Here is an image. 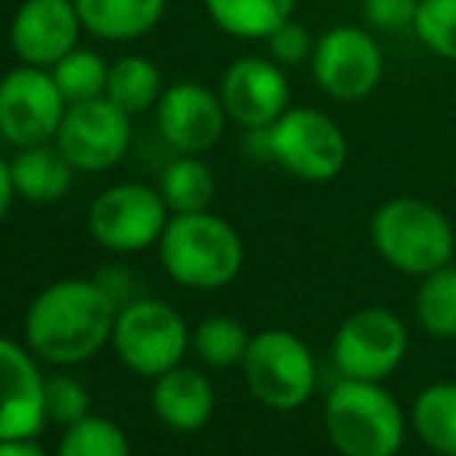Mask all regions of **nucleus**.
<instances>
[{
  "mask_svg": "<svg viewBox=\"0 0 456 456\" xmlns=\"http://www.w3.org/2000/svg\"><path fill=\"white\" fill-rule=\"evenodd\" d=\"M118 305L94 280H60L28 307L25 338L41 361L69 366L94 357L112 342Z\"/></svg>",
  "mask_w": 456,
  "mask_h": 456,
  "instance_id": "obj_1",
  "label": "nucleus"
},
{
  "mask_svg": "<svg viewBox=\"0 0 456 456\" xmlns=\"http://www.w3.org/2000/svg\"><path fill=\"white\" fill-rule=\"evenodd\" d=\"M370 240L376 255L403 276H419L453 265L456 227L453 221L419 196H395L370 217Z\"/></svg>",
  "mask_w": 456,
  "mask_h": 456,
  "instance_id": "obj_2",
  "label": "nucleus"
},
{
  "mask_svg": "<svg viewBox=\"0 0 456 456\" xmlns=\"http://www.w3.org/2000/svg\"><path fill=\"white\" fill-rule=\"evenodd\" d=\"M323 428L338 456H397L410 416L382 382L338 376L323 403Z\"/></svg>",
  "mask_w": 456,
  "mask_h": 456,
  "instance_id": "obj_3",
  "label": "nucleus"
},
{
  "mask_svg": "<svg viewBox=\"0 0 456 456\" xmlns=\"http://www.w3.org/2000/svg\"><path fill=\"white\" fill-rule=\"evenodd\" d=\"M159 258L175 282L199 292L224 289L246 265V246L236 227L211 211L175 215L159 240Z\"/></svg>",
  "mask_w": 456,
  "mask_h": 456,
  "instance_id": "obj_4",
  "label": "nucleus"
},
{
  "mask_svg": "<svg viewBox=\"0 0 456 456\" xmlns=\"http://www.w3.org/2000/svg\"><path fill=\"white\" fill-rule=\"evenodd\" d=\"M242 376L255 401L276 413L305 407L320 382L314 351L305 345V338L289 330H265L252 336L242 361Z\"/></svg>",
  "mask_w": 456,
  "mask_h": 456,
  "instance_id": "obj_5",
  "label": "nucleus"
},
{
  "mask_svg": "<svg viewBox=\"0 0 456 456\" xmlns=\"http://www.w3.org/2000/svg\"><path fill=\"white\" fill-rule=\"evenodd\" d=\"M348 137L332 115L289 106L271 125V162L305 183H330L348 168Z\"/></svg>",
  "mask_w": 456,
  "mask_h": 456,
  "instance_id": "obj_6",
  "label": "nucleus"
},
{
  "mask_svg": "<svg viewBox=\"0 0 456 456\" xmlns=\"http://www.w3.org/2000/svg\"><path fill=\"white\" fill-rule=\"evenodd\" d=\"M410 351V330L391 307H361L338 323L332 336V363L342 379L385 382L401 370Z\"/></svg>",
  "mask_w": 456,
  "mask_h": 456,
  "instance_id": "obj_7",
  "label": "nucleus"
},
{
  "mask_svg": "<svg viewBox=\"0 0 456 456\" xmlns=\"http://www.w3.org/2000/svg\"><path fill=\"white\" fill-rule=\"evenodd\" d=\"M112 345L118 351L121 363L131 372L146 379H159L162 372L183 363L186 348L192 336L186 330L183 317L171 305L156 298L134 301L125 311H118L112 330Z\"/></svg>",
  "mask_w": 456,
  "mask_h": 456,
  "instance_id": "obj_8",
  "label": "nucleus"
},
{
  "mask_svg": "<svg viewBox=\"0 0 456 456\" xmlns=\"http://www.w3.org/2000/svg\"><path fill=\"white\" fill-rule=\"evenodd\" d=\"M307 66L320 94L336 102H361L385 78V53L376 31L357 25H336L320 35Z\"/></svg>",
  "mask_w": 456,
  "mask_h": 456,
  "instance_id": "obj_9",
  "label": "nucleus"
},
{
  "mask_svg": "<svg viewBox=\"0 0 456 456\" xmlns=\"http://www.w3.org/2000/svg\"><path fill=\"white\" fill-rule=\"evenodd\" d=\"M66 109V96L47 69L19 66L0 78V134L19 150L56 140Z\"/></svg>",
  "mask_w": 456,
  "mask_h": 456,
  "instance_id": "obj_10",
  "label": "nucleus"
},
{
  "mask_svg": "<svg viewBox=\"0 0 456 456\" xmlns=\"http://www.w3.org/2000/svg\"><path fill=\"white\" fill-rule=\"evenodd\" d=\"M168 202L159 190L143 183H118L100 192L91 208V233L112 252H143L162 240L168 227Z\"/></svg>",
  "mask_w": 456,
  "mask_h": 456,
  "instance_id": "obj_11",
  "label": "nucleus"
},
{
  "mask_svg": "<svg viewBox=\"0 0 456 456\" xmlns=\"http://www.w3.org/2000/svg\"><path fill=\"white\" fill-rule=\"evenodd\" d=\"M56 146L78 171H109L131 146V115L106 96L72 102L66 109Z\"/></svg>",
  "mask_w": 456,
  "mask_h": 456,
  "instance_id": "obj_12",
  "label": "nucleus"
},
{
  "mask_svg": "<svg viewBox=\"0 0 456 456\" xmlns=\"http://www.w3.org/2000/svg\"><path fill=\"white\" fill-rule=\"evenodd\" d=\"M230 115L224 109L221 94L208 91L196 81H177L165 87L156 102V125L159 134L171 150L183 156L205 152L224 137Z\"/></svg>",
  "mask_w": 456,
  "mask_h": 456,
  "instance_id": "obj_13",
  "label": "nucleus"
},
{
  "mask_svg": "<svg viewBox=\"0 0 456 456\" xmlns=\"http://www.w3.org/2000/svg\"><path fill=\"white\" fill-rule=\"evenodd\" d=\"M221 100L230 121L240 127H271L292 102L282 66L271 56H242L221 78Z\"/></svg>",
  "mask_w": 456,
  "mask_h": 456,
  "instance_id": "obj_14",
  "label": "nucleus"
},
{
  "mask_svg": "<svg viewBox=\"0 0 456 456\" xmlns=\"http://www.w3.org/2000/svg\"><path fill=\"white\" fill-rule=\"evenodd\" d=\"M85 28L75 0H25L10 25V44L25 66L53 69Z\"/></svg>",
  "mask_w": 456,
  "mask_h": 456,
  "instance_id": "obj_15",
  "label": "nucleus"
},
{
  "mask_svg": "<svg viewBox=\"0 0 456 456\" xmlns=\"http://www.w3.org/2000/svg\"><path fill=\"white\" fill-rule=\"evenodd\" d=\"M44 382L37 363L10 338H0V441L37 438L47 422Z\"/></svg>",
  "mask_w": 456,
  "mask_h": 456,
  "instance_id": "obj_16",
  "label": "nucleus"
},
{
  "mask_svg": "<svg viewBox=\"0 0 456 456\" xmlns=\"http://www.w3.org/2000/svg\"><path fill=\"white\" fill-rule=\"evenodd\" d=\"M152 410L175 432H199L215 413V385L196 366H175L152 385Z\"/></svg>",
  "mask_w": 456,
  "mask_h": 456,
  "instance_id": "obj_17",
  "label": "nucleus"
},
{
  "mask_svg": "<svg viewBox=\"0 0 456 456\" xmlns=\"http://www.w3.org/2000/svg\"><path fill=\"white\" fill-rule=\"evenodd\" d=\"M81 25L102 41H134L162 22L165 0H75Z\"/></svg>",
  "mask_w": 456,
  "mask_h": 456,
  "instance_id": "obj_18",
  "label": "nucleus"
},
{
  "mask_svg": "<svg viewBox=\"0 0 456 456\" xmlns=\"http://www.w3.org/2000/svg\"><path fill=\"white\" fill-rule=\"evenodd\" d=\"M12 183L16 192L28 202L37 205H53L72 190V162L60 152V146H28L19 150V156L10 162Z\"/></svg>",
  "mask_w": 456,
  "mask_h": 456,
  "instance_id": "obj_19",
  "label": "nucleus"
},
{
  "mask_svg": "<svg viewBox=\"0 0 456 456\" xmlns=\"http://www.w3.org/2000/svg\"><path fill=\"white\" fill-rule=\"evenodd\" d=\"M410 432L438 456H456V382L441 379L413 397L407 410Z\"/></svg>",
  "mask_w": 456,
  "mask_h": 456,
  "instance_id": "obj_20",
  "label": "nucleus"
},
{
  "mask_svg": "<svg viewBox=\"0 0 456 456\" xmlns=\"http://www.w3.org/2000/svg\"><path fill=\"white\" fill-rule=\"evenodd\" d=\"M211 22L240 41H267L273 28L292 19L295 0H205Z\"/></svg>",
  "mask_w": 456,
  "mask_h": 456,
  "instance_id": "obj_21",
  "label": "nucleus"
},
{
  "mask_svg": "<svg viewBox=\"0 0 456 456\" xmlns=\"http://www.w3.org/2000/svg\"><path fill=\"white\" fill-rule=\"evenodd\" d=\"M413 317L428 338L451 342L456 338V265L419 276L413 295Z\"/></svg>",
  "mask_w": 456,
  "mask_h": 456,
  "instance_id": "obj_22",
  "label": "nucleus"
},
{
  "mask_svg": "<svg viewBox=\"0 0 456 456\" xmlns=\"http://www.w3.org/2000/svg\"><path fill=\"white\" fill-rule=\"evenodd\" d=\"M162 91V72L146 56H121L118 62L109 66L106 100H112L127 115L146 112L150 106H156Z\"/></svg>",
  "mask_w": 456,
  "mask_h": 456,
  "instance_id": "obj_23",
  "label": "nucleus"
},
{
  "mask_svg": "<svg viewBox=\"0 0 456 456\" xmlns=\"http://www.w3.org/2000/svg\"><path fill=\"white\" fill-rule=\"evenodd\" d=\"M159 192L168 202L171 215H192V211H208L215 199V175L196 156H181L162 171Z\"/></svg>",
  "mask_w": 456,
  "mask_h": 456,
  "instance_id": "obj_24",
  "label": "nucleus"
},
{
  "mask_svg": "<svg viewBox=\"0 0 456 456\" xmlns=\"http://www.w3.org/2000/svg\"><path fill=\"white\" fill-rule=\"evenodd\" d=\"M252 345L248 330L233 317H208L192 332V351L211 370H230L242 366L246 351Z\"/></svg>",
  "mask_w": 456,
  "mask_h": 456,
  "instance_id": "obj_25",
  "label": "nucleus"
},
{
  "mask_svg": "<svg viewBox=\"0 0 456 456\" xmlns=\"http://www.w3.org/2000/svg\"><path fill=\"white\" fill-rule=\"evenodd\" d=\"M53 78L60 85L66 102H87L96 96H106L109 66L94 50H72L53 66Z\"/></svg>",
  "mask_w": 456,
  "mask_h": 456,
  "instance_id": "obj_26",
  "label": "nucleus"
},
{
  "mask_svg": "<svg viewBox=\"0 0 456 456\" xmlns=\"http://www.w3.org/2000/svg\"><path fill=\"white\" fill-rule=\"evenodd\" d=\"M56 456H131V444L112 419L87 416L66 428Z\"/></svg>",
  "mask_w": 456,
  "mask_h": 456,
  "instance_id": "obj_27",
  "label": "nucleus"
},
{
  "mask_svg": "<svg viewBox=\"0 0 456 456\" xmlns=\"http://www.w3.org/2000/svg\"><path fill=\"white\" fill-rule=\"evenodd\" d=\"M413 35L432 56L456 62V0H419Z\"/></svg>",
  "mask_w": 456,
  "mask_h": 456,
  "instance_id": "obj_28",
  "label": "nucleus"
},
{
  "mask_svg": "<svg viewBox=\"0 0 456 456\" xmlns=\"http://www.w3.org/2000/svg\"><path fill=\"white\" fill-rule=\"evenodd\" d=\"M44 403H47V419L60 422V426H66V428L91 416V395H87L85 385L72 376L47 379Z\"/></svg>",
  "mask_w": 456,
  "mask_h": 456,
  "instance_id": "obj_29",
  "label": "nucleus"
},
{
  "mask_svg": "<svg viewBox=\"0 0 456 456\" xmlns=\"http://www.w3.org/2000/svg\"><path fill=\"white\" fill-rule=\"evenodd\" d=\"M265 44H267V53H271V60L280 62L282 69H286V66H301V62H311L314 47H317V41L311 37L307 25H301L295 16L286 19L280 28H273L271 35H267Z\"/></svg>",
  "mask_w": 456,
  "mask_h": 456,
  "instance_id": "obj_30",
  "label": "nucleus"
},
{
  "mask_svg": "<svg viewBox=\"0 0 456 456\" xmlns=\"http://www.w3.org/2000/svg\"><path fill=\"white\" fill-rule=\"evenodd\" d=\"M419 0H363V22L376 35L413 31Z\"/></svg>",
  "mask_w": 456,
  "mask_h": 456,
  "instance_id": "obj_31",
  "label": "nucleus"
},
{
  "mask_svg": "<svg viewBox=\"0 0 456 456\" xmlns=\"http://www.w3.org/2000/svg\"><path fill=\"white\" fill-rule=\"evenodd\" d=\"M0 456H47L35 438H10L0 441Z\"/></svg>",
  "mask_w": 456,
  "mask_h": 456,
  "instance_id": "obj_32",
  "label": "nucleus"
},
{
  "mask_svg": "<svg viewBox=\"0 0 456 456\" xmlns=\"http://www.w3.org/2000/svg\"><path fill=\"white\" fill-rule=\"evenodd\" d=\"M12 196H16V183H12L10 162H4V159H0V221H4L6 211H10Z\"/></svg>",
  "mask_w": 456,
  "mask_h": 456,
  "instance_id": "obj_33",
  "label": "nucleus"
},
{
  "mask_svg": "<svg viewBox=\"0 0 456 456\" xmlns=\"http://www.w3.org/2000/svg\"><path fill=\"white\" fill-rule=\"evenodd\" d=\"M314 4H336V0H314Z\"/></svg>",
  "mask_w": 456,
  "mask_h": 456,
  "instance_id": "obj_34",
  "label": "nucleus"
}]
</instances>
